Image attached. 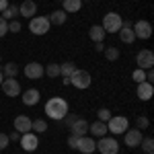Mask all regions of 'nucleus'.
<instances>
[{
  "mask_svg": "<svg viewBox=\"0 0 154 154\" xmlns=\"http://www.w3.org/2000/svg\"><path fill=\"white\" fill-rule=\"evenodd\" d=\"M68 111H70L68 101L62 99V97H51V99H48V103H45V115L49 119L62 121V119L68 115Z\"/></svg>",
  "mask_w": 154,
  "mask_h": 154,
  "instance_id": "1",
  "label": "nucleus"
},
{
  "mask_svg": "<svg viewBox=\"0 0 154 154\" xmlns=\"http://www.w3.org/2000/svg\"><path fill=\"white\" fill-rule=\"evenodd\" d=\"M121 25H123V19L119 17L117 12H107L105 17H103L101 27H103L105 33H117L119 29H121Z\"/></svg>",
  "mask_w": 154,
  "mask_h": 154,
  "instance_id": "2",
  "label": "nucleus"
},
{
  "mask_svg": "<svg viewBox=\"0 0 154 154\" xmlns=\"http://www.w3.org/2000/svg\"><path fill=\"white\" fill-rule=\"evenodd\" d=\"M70 84L72 86H76V88H80V91H84V88H88L91 84H93V76H91V72L86 70H74V74L70 76Z\"/></svg>",
  "mask_w": 154,
  "mask_h": 154,
  "instance_id": "3",
  "label": "nucleus"
},
{
  "mask_svg": "<svg viewBox=\"0 0 154 154\" xmlns=\"http://www.w3.org/2000/svg\"><path fill=\"white\" fill-rule=\"evenodd\" d=\"M49 29H51V23H49L48 17H33L29 21V31L33 35H45Z\"/></svg>",
  "mask_w": 154,
  "mask_h": 154,
  "instance_id": "4",
  "label": "nucleus"
},
{
  "mask_svg": "<svg viewBox=\"0 0 154 154\" xmlns=\"http://www.w3.org/2000/svg\"><path fill=\"white\" fill-rule=\"evenodd\" d=\"M128 128H130V121H128V117H123V115H115V117L111 115L109 121H107V131H111L115 136L123 134Z\"/></svg>",
  "mask_w": 154,
  "mask_h": 154,
  "instance_id": "5",
  "label": "nucleus"
},
{
  "mask_svg": "<svg viewBox=\"0 0 154 154\" xmlns=\"http://www.w3.org/2000/svg\"><path fill=\"white\" fill-rule=\"evenodd\" d=\"M97 150L101 154H117L119 152V142L115 138H99V142H97Z\"/></svg>",
  "mask_w": 154,
  "mask_h": 154,
  "instance_id": "6",
  "label": "nucleus"
},
{
  "mask_svg": "<svg viewBox=\"0 0 154 154\" xmlns=\"http://www.w3.org/2000/svg\"><path fill=\"white\" fill-rule=\"evenodd\" d=\"M131 29H134V35L136 39H150L152 37V25L148 23V21H136V23H131Z\"/></svg>",
  "mask_w": 154,
  "mask_h": 154,
  "instance_id": "7",
  "label": "nucleus"
},
{
  "mask_svg": "<svg viewBox=\"0 0 154 154\" xmlns=\"http://www.w3.org/2000/svg\"><path fill=\"white\" fill-rule=\"evenodd\" d=\"M0 88H2V93H4V95L11 97V99H14V97L21 95V84H19L17 78H4L2 84H0Z\"/></svg>",
  "mask_w": 154,
  "mask_h": 154,
  "instance_id": "8",
  "label": "nucleus"
},
{
  "mask_svg": "<svg viewBox=\"0 0 154 154\" xmlns=\"http://www.w3.org/2000/svg\"><path fill=\"white\" fill-rule=\"evenodd\" d=\"M76 150L82 154H93L97 150V142L93 136H80L78 140H76Z\"/></svg>",
  "mask_w": 154,
  "mask_h": 154,
  "instance_id": "9",
  "label": "nucleus"
},
{
  "mask_svg": "<svg viewBox=\"0 0 154 154\" xmlns=\"http://www.w3.org/2000/svg\"><path fill=\"white\" fill-rule=\"evenodd\" d=\"M21 148L25 152H35L37 146H39V140H37V134L33 131H27V134H21Z\"/></svg>",
  "mask_w": 154,
  "mask_h": 154,
  "instance_id": "10",
  "label": "nucleus"
},
{
  "mask_svg": "<svg viewBox=\"0 0 154 154\" xmlns=\"http://www.w3.org/2000/svg\"><path fill=\"white\" fill-rule=\"evenodd\" d=\"M123 136H125V146H130V148H138L140 142H142V130L140 128H131V130H125L123 131Z\"/></svg>",
  "mask_w": 154,
  "mask_h": 154,
  "instance_id": "11",
  "label": "nucleus"
},
{
  "mask_svg": "<svg viewBox=\"0 0 154 154\" xmlns=\"http://www.w3.org/2000/svg\"><path fill=\"white\" fill-rule=\"evenodd\" d=\"M25 76L29 78V80H39L41 76H43V72H45V68L39 64V62H29L27 66H25Z\"/></svg>",
  "mask_w": 154,
  "mask_h": 154,
  "instance_id": "12",
  "label": "nucleus"
},
{
  "mask_svg": "<svg viewBox=\"0 0 154 154\" xmlns=\"http://www.w3.org/2000/svg\"><path fill=\"white\" fill-rule=\"evenodd\" d=\"M136 62H138V68L148 70V68H152V66H154V54L150 51V49H142V51H138Z\"/></svg>",
  "mask_w": 154,
  "mask_h": 154,
  "instance_id": "13",
  "label": "nucleus"
},
{
  "mask_svg": "<svg viewBox=\"0 0 154 154\" xmlns=\"http://www.w3.org/2000/svg\"><path fill=\"white\" fill-rule=\"evenodd\" d=\"M70 134H72V136H76V138L86 136V134H88V121H86L84 117H76V119H74V123L70 125Z\"/></svg>",
  "mask_w": 154,
  "mask_h": 154,
  "instance_id": "14",
  "label": "nucleus"
},
{
  "mask_svg": "<svg viewBox=\"0 0 154 154\" xmlns=\"http://www.w3.org/2000/svg\"><path fill=\"white\" fill-rule=\"evenodd\" d=\"M136 95H138V99L140 101H150L152 99V95H154V86H152V82H140L138 84V91H136Z\"/></svg>",
  "mask_w": 154,
  "mask_h": 154,
  "instance_id": "15",
  "label": "nucleus"
},
{
  "mask_svg": "<svg viewBox=\"0 0 154 154\" xmlns=\"http://www.w3.org/2000/svg\"><path fill=\"white\" fill-rule=\"evenodd\" d=\"M31 125H33V119H29L27 115H17L14 117V130L19 131V134L31 131Z\"/></svg>",
  "mask_w": 154,
  "mask_h": 154,
  "instance_id": "16",
  "label": "nucleus"
},
{
  "mask_svg": "<svg viewBox=\"0 0 154 154\" xmlns=\"http://www.w3.org/2000/svg\"><path fill=\"white\" fill-rule=\"evenodd\" d=\"M21 99H23V103L27 107H33L39 103V99H41V95H39V91L37 88H27L23 95H21Z\"/></svg>",
  "mask_w": 154,
  "mask_h": 154,
  "instance_id": "17",
  "label": "nucleus"
},
{
  "mask_svg": "<svg viewBox=\"0 0 154 154\" xmlns=\"http://www.w3.org/2000/svg\"><path fill=\"white\" fill-rule=\"evenodd\" d=\"M35 12H37V4L33 2V0H25L23 4L19 6V14L25 17V19H33Z\"/></svg>",
  "mask_w": 154,
  "mask_h": 154,
  "instance_id": "18",
  "label": "nucleus"
},
{
  "mask_svg": "<svg viewBox=\"0 0 154 154\" xmlns=\"http://www.w3.org/2000/svg\"><path fill=\"white\" fill-rule=\"evenodd\" d=\"M117 33H119V39H121L123 43H134V41H136V35H134V29H131V23L121 25V29H119Z\"/></svg>",
  "mask_w": 154,
  "mask_h": 154,
  "instance_id": "19",
  "label": "nucleus"
},
{
  "mask_svg": "<svg viewBox=\"0 0 154 154\" xmlns=\"http://www.w3.org/2000/svg\"><path fill=\"white\" fill-rule=\"evenodd\" d=\"M88 131L93 134V138H103V136H107V123L97 119L93 123H88Z\"/></svg>",
  "mask_w": 154,
  "mask_h": 154,
  "instance_id": "20",
  "label": "nucleus"
},
{
  "mask_svg": "<svg viewBox=\"0 0 154 154\" xmlns=\"http://www.w3.org/2000/svg\"><path fill=\"white\" fill-rule=\"evenodd\" d=\"M82 8V0H62V11L66 12H78Z\"/></svg>",
  "mask_w": 154,
  "mask_h": 154,
  "instance_id": "21",
  "label": "nucleus"
},
{
  "mask_svg": "<svg viewBox=\"0 0 154 154\" xmlns=\"http://www.w3.org/2000/svg\"><path fill=\"white\" fill-rule=\"evenodd\" d=\"M105 35H107V33L103 31V27H101V25H93V27L88 29V37H91L95 43H101V41L105 39Z\"/></svg>",
  "mask_w": 154,
  "mask_h": 154,
  "instance_id": "22",
  "label": "nucleus"
},
{
  "mask_svg": "<svg viewBox=\"0 0 154 154\" xmlns=\"http://www.w3.org/2000/svg\"><path fill=\"white\" fill-rule=\"evenodd\" d=\"M48 19H49L51 25H64L66 21H68V14H66L64 11H51V14H49Z\"/></svg>",
  "mask_w": 154,
  "mask_h": 154,
  "instance_id": "23",
  "label": "nucleus"
},
{
  "mask_svg": "<svg viewBox=\"0 0 154 154\" xmlns=\"http://www.w3.org/2000/svg\"><path fill=\"white\" fill-rule=\"evenodd\" d=\"M76 70V66H74V62H64V64H60V76L62 78H70L72 74Z\"/></svg>",
  "mask_w": 154,
  "mask_h": 154,
  "instance_id": "24",
  "label": "nucleus"
},
{
  "mask_svg": "<svg viewBox=\"0 0 154 154\" xmlns=\"http://www.w3.org/2000/svg\"><path fill=\"white\" fill-rule=\"evenodd\" d=\"M17 14H19V6H14V4H8V6L2 11V14H0V17H2L4 21H14V17H17Z\"/></svg>",
  "mask_w": 154,
  "mask_h": 154,
  "instance_id": "25",
  "label": "nucleus"
},
{
  "mask_svg": "<svg viewBox=\"0 0 154 154\" xmlns=\"http://www.w3.org/2000/svg\"><path fill=\"white\" fill-rule=\"evenodd\" d=\"M2 74H4V78H14V76L19 74V66H17L14 62H8V64L4 66V70H2Z\"/></svg>",
  "mask_w": 154,
  "mask_h": 154,
  "instance_id": "26",
  "label": "nucleus"
},
{
  "mask_svg": "<svg viewBox=\"0 0 154 154\" xmlns=\"http://www.w3.org/2000/svg\"><path fill=\"white\" fill-rule=\"evenodd\" d=\"M31 131H35V134H43V131H48V123H45L43 119H35L33 125H31Z\"/></svg>",
  "mask_w": 154,
  "mask_h": 154,
  "instance_id": "27",
  "label": "nucleus"
},
{
  "mask_svg": "<svg viewBox=\"0 0 154 154\" xmlns=\"http://www.w3.org/2000/svg\"><path fill=\"white\" fill-rule=\"evenodd\" d=\"M103 54H105V58L109 60V62H115V60L119 58V49L117 48H105Z\"/></svg>",
  "mask_w": 154,
  "mask_h": 154,
  "instance_id": "28",
  "label": "nucleus"
},
{
  "mask_svg": "<svg viewBox=\"0 0 154 154\" xmlns=\"http://www.w3.org/2000/svg\"><path fill=\"white\" fill-rule=\"evenodd\" d=\"M140 146H142V150L146 154L154 152V140L152 138H142V142H140Z\"/></svg>",
  "mask_w": 154,
  "mask_h": 154,
  "instance_id": "29",
  "label": "nucleus"
},
{
  "mask_svg": "<svg viewBox=\"0 0 154 154\" xmlns=\"http://www.w3.org/2000/svg\"><path fill=\"white\" fill-rule=\"evenodd\" d=\"M45 74H48L49 78H58V76H60V64H56V62L49 64L48 68H45Z\"/></svg>",
  "mask_w": 154,
  "mask_h": 154,
  "instance_id": "30",
  "label": "nucleus"
},
{
  "mask_svg": "<svg viewBox=\"0 0 154 154\" xmlns=\"http://www.w3.org/2000/svg\"><path fill=\"white\" fill-rule=\"evenodd\" d=\"M131 78H134L138 84L144 82V80H146V70H142V68H136V70H134V74H131Z\"/></svg>",
  "mask_w": 154,
  "mask_h": 154,
  "instance_id": "31",
  "label": "nucleus"
},
{
  "mask_svg": "<svg viewBox=\"0 0 154 154\" xmlns=\"http://www.w3.org/2000/svg\"><path fill=\"white\" fill-rule=\"evenodd\" d=\"M97 115H99V121H109V117H111V111H109V109H107V107H103V109H99V111H97Z\"/></svg>",
  "mask_w": 154,
  "mask_h": 154,
  "instance_id": "32",
  "label": "nucleus"
},
{
  "mask_svg": "<svg viewBox=\"0 0 154 154\" xmlns=\"http://www.w3.org/2000/svg\"><path fill=\"white\" fill-rule=\"evenodd\" d=\"M136 125H138V128H142V130H146V128L150 125V121H148V117H144V115H140V117L136 119Z\"/></svg>",
  "mask_w": 154,
  "mask_h": 154,
  "instance_id": "33",
  "label": "nucleus"
},
{
  "mask_svg": "<svg viewBox=\"0 0 154 154\" xmlns=\"http://www.w3.org/2000/svg\"><path fill=\"white\" fill-rule=\"evenodd\" d=\"M8 33V21H4L2 17H0V37H4Z\"/></svg>",
  "mask_w": 154,
  "mask_h": 154,
  "instance_id": "34",
  "label": "nucleus"
},
{
  "mask_svg": "<svg viewBox=\"0 0 154 154\" xmlns=\"http://www.w3.org/2000/svg\"><path fill=\"white\" fill-rule=\"evenodd\" d=\"M21 29H23V27H21L19 21H11V25H8V31H11V33H19Z\"/></svg>",
  "mask_w": 154,
  "mask_h": 154,
  "instance_id": "35",
  "label": "nucleus"
},
{
  "mask_svg": "<svg viewBox=\"0 0 154 154\" xmlns=\"http://www.w3.org/2000/svg\"><path fill=\"white\" fill-rule=\"evenodd\" d=\"M8 142H11L8 136H6V134H0V150H4V148L8 146Z\"/></svg>",
  "mask_w": 154,
  "mask_h": 154,
  "instance_id": "36",
  "label": "nucleus"
},
{
  "mask_svg": "<svg viewBox=\"0 0 154 154\" xmlns=\"http://www.w3.org/2000/svg\"><path fill=\"white\" fill-rule=\"evenodd\" d=\"M74 119H76V115H72L70 111H68V115H66V117H64V121H66V125H68V128H70L72 123H74Z\"/></svg>",
  "mask_w": 154,
  "mask_h": 154,
  "instance_id": "37",
  "label": "nucleus"
},
{
  "mask_svg": "<svg viewBox=\"0 0 154 154\" xmlns=\"http://www.w3.org/2000/svg\"><path fill=\"white\" fill-rule=\"evenodd\" d=\"M8 140H12V142H19V140H21V134H19V131L14 130V131L11 134V136H8Z\"/></svg>",
  "mask_w": 154,
  "mask_h": 154,
  "instance_id": "38",
  "label": "nucleus"
},
{
  "mask_svg": "<svg viewBox=\"0 0 154 154\" xmlns=\"http://www.w3.org/2000/svg\"><path fill=\"white\" fill-rule=\"evenodd\" d=\"M76 140H78V138L70 134V138H68V146H70V148H76Z\"/></svg>",
  "mask_w": 154,
  "mask_h": 154,
  "instance_id": "39",
  "label": "nucleus"
},
{
  "mask_svg": "<svg viewBox=\"0 0 154 154\" xmlns=\"http://www.w3.org/2000/svg\"><path fill=\"white\" fill-rule=\"evenodd\" d=\"M6 6H8V0H0V12L4 11V8H6Z\"/></svg>",
  "mask_w": 154,
  "mask_h": 154,
  "instance_id": "40",
  "label": "nucleus"
},
{
  "mask_svg": "<svg viewBox=\"0 0 154 154\" xmlns=\"http://www.w3.org/2000/svg\"><path fill=\"white\" fill-rule=\"evenodd\" d=\"M95 49H97V51H103V49H105V45H103V41H101V43H97V45H95Z\"/></svg>",
  "mask_w": 154,
  "mask_h": 154,
  "instance_id": "41",
  "label": "nucleus"
},
{
  "mask_svg": "<svg viewBox=\"0 0 154 154\" xmlns=\"http://www.w3.org/2000/svg\"><path fill=\"white\" fill-rule=\"evenodd\" d=\"M2 80H4V74H2V72H0V84H2Z\"/></svg>",
  "mask_w": 154,
  "mask_h": 154,
  "instance_id": "42",
  "label": "nucleus"
},
{
  "mask_svg": "<svg viewBox=\"0 0 154 154\" xmlns=\"http://www.w3.org/2000/svg\"><path fill=\"white\" fill-rule=\"evenodd\" d=\"M0 62H2V56H0Z\"/></svg>",
  "mask_w": 154,
  "mask_h": 154,
  "instance_id": "43",
  "label": "nucleus"
},
{
  "mask_svg": "<svg viewBox=\"0 0 154 154\" xmlns=\"http://www.w3.org/2000/svg\"><path fill=\"white\" fill-rule=\"evenodd\" d=\"M27 154H33V152H27Z\"/></svg>",
  "mask_w": 154,
  "mask_h": 154,
  "instance_id": "44",
  "label": "nucleus"
},
{
  "mask_svg": "<svg viewBox=\"0 0 154 154\" xmlns=\"http://www.w3.org/2000/svg\"><path fill=\"white\" fill-rule=\"evenodd\" d=\"M150 154H152V152H150Z\"/></svg>",
  "mask_w": 154,
  "mask_h": 154,
  "instance_id": "45",
  "label": "nucleus"
}]
</instances>
